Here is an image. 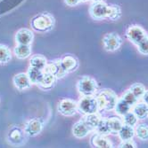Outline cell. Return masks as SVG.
Wrapping results in <instances>:
<instances>
[{"mask_svg": "<svg viewBox=\"0 0 148 148\" xmlns=\"http://www.w3.org/2000/svg\"><path fill=\"white\" fill-rule=\"evenodd\" d=\"M96 98L97 100L99 110L106 112L114 110L115 105L118 101V97L113 90L105 89L102 90Z\"/></svg>", "mask_w": 148, "mask_h": 148, "instance_id": "cell-2", "label": "cell"}, {"mask_svg": "<svg viewBox=\"0 0 148 148\" xmlns=\"http://www.w3.org/2000/svg\"><path fill=\"white\" fill-rule=\"evenodd\" d=\"M44 73H45L44 70L33 68V66H31L28 69V70H27V75H28L31 84H36V85H38L40 84V82H41Z\"/></svg>", "mask_w": 148, "mask_h": 148, "instance_id": "cell-18", "label": "cell"}, {"mask_svg": "<svg viewBox=\"0 0 148 148\" xmlns=\"http://www.w3.org/2000/svg\"><path fill=\"white\" fill-rule=\"evenodd\" d=\"M44 71L53 74L56 77V79L63 78L67 74H68V73H67V71L64 69L61 60H55V61H53L51 63H47Z\"/></svg>", "mask_w": 148, "mask_h": 148, "instance_id": "cell-12", "label": "cell"}, {"mask_svg": "<svg viewBox=\"0 0 148 148\" xmlns=\"http://www.w3.org/2000/svg\"><path fill=\"white\" fill-rule=\"evenodd\" d=\"M135 135L136 134H135V129H134V127L127 124H123L122 129L118 132V136L122 141L132 139Z\"/></svg>", "mask_w": 148, "mask_h": 148, "instance_id": "cell-20", "label": "cell"}, {"mask_svg": "<svg viewBox=\"0 0 148 148\" xmlns=\"http://www.w3.org/2000/svg\"><path fill=\"white\" fill-rule=\"evenodd\" d=\"M56 80V77L53 74L48 73V72H45L44 75H43V78L41 80V82H40V84L38 86H39L40 88H42L44 90L51 89L54 86V84H55Z\"/></svg>", "mask_w": 148, "mask_h": 148, "instance_id": "cell-23", "label": "cell"}, {"mask_svg": "<svg viewBox=\"0 0 148 148\" xmlns=\"http://www.w3.org/2000/svg\"><path fill=\"white\" fill-rule=\"evenodd\" d=\"M34 39L33 32L29 29H21L17 31L15 40L17 44L21 45H31Z\"/></svg>", "mask_w": 148, "mask_h": 148, "instance_id": "cell-14", "label": "cell"}, {"mask_svg": "<svg viewBox=\"0 0 148 148\" xmlns=\"http://www.w3.org/2000/svg\"><path fill=\"white\" fill-rule=\"evenodd\" d=\"M31 45H21L17 44V45L13 49V53L19 60H25L31 55Z\"/></svg>", "mask_w": 148, "mask_h": 148, "instance_id": "cell-17", "label": "cell"}, {"mask_svg": "<svg viewBox=\"0 0 148 148\" xmlns=\"http://www.w3.org/2000/svg\"><path fill=\"white\" fill-rule=\"evenodd\" d=\"M62 65L67 73H72L78 69L79 68V61L78 60L72 55H66L63 59H61Z\"/></svg>", "mask_w": 148, "mask_h": 148, "instance_id": "cell-16", "label": "cell"}, {"mask_svg": "<svg viewBox=\"0 0 148 148\" xmlns=\"http://www.w3.org/2000/svg\"><path fill=\"white\" fill-rule=\"evenodd\" d=\"M77 89L82 96H95L98 90V85L93 77L85 75L78 81Z\"/></svg>", "mask_w": 148, "mask_h": 148, "instance_id": "cell-3", "label": "cell"}, {"mask_svg": "<svg viewBox=\"0 0 148 148\" xmlns=\"http://www.w3.org/2000/svg\"><path fill=\"white\" fill-rule=\"evenodd\" d=\"M13 83L19 90H25L31 87L32 84L27 73H19L13 78Z\"/></svg>", "mask_w": 148, "mask_h": 148, "instance_id": "cell-13", "label": "cell"}, {"mask_svg": "<svg viewBox=\"0 0 148 148\" xmlns=\"http://www.w3.org/2000/svg\"><path fill=\"white\" fill-rule=\"evenodd\" d=\"M138 51L143 55H148V36H145L142 41L137 45Z\"/></svg>", "mask_w": 148, "mask_h": 148, "instance_id": "cell-33", "label": "cell"}, {"mask_svg": "<svg viewBox=\"0 0 148 148\" xmlns=\"http://www.w3.org/2000/svg\"><path fill=\"white\" fill-rule=\"evenodd\" d=\"M33 30L38 32H47L53 29L55 25V18L49 12H43L35 16L31 22Z\"/></svg>", "mask_w": 148, "mask_h": 148, "instance_id": "cell-1", "label": "cell"}, {"mask_svg": "<svg viewBox=\"0 0 148 148\" xmlns=\"http://www.w3.org/2000/svg\"><path fill=\"white\" fill-rule=\"evenodd\" d=\"M103 45L105 51L113 52L119 50L122 45V39L117 33H107L103 38Z\"/></svg>", "mask_w": 148, "mask_h": 148, "instance_id": "cell-5", "label": "cell"}, {"mask_svg": "<svg viewBox=\"0 0 148 148\" xmlns=\"http://www.w3.org/2000/svg\"><path fill=\"white\" fill-rule=\"evenodd\" d=\"M90 142L94 147H97V148H111V147H113L112 142L104 135H101L99 133H96L95 135L91 138Z\"/></svg>", "mask_w": 148, "mask_h": 148, "instance_id": "cell-15", "label": "cell"}, {"mask_svg": "<svg viewBox=\"0 0 148 148\" xmlns=\"http://www.w3.org/2000/svg\"><path fill=\"white\" fill-rule=\"evenodd\" d=\"M108 122H109L111 134L118 135V132L124 124L123 120L120 119V117H112V118H108Z\"/></svg>", "mask_w": 148, "mask_h": 148, "instance_id": "cell-24", "label": "cell"}, {"mask_svg": "<svg viewBox=\"0 0 148 148\" xmlns=\"http://www.w3.org/2000/svg\"><path fill=\"white\" fill-rule=\"evenodd\" d=\"M120 148H136L137 147V145L136 143L134 142L132 139H129V140H122L120 142V144L119 145Z\"/></svg>", "mask_w": 148, "mask_h": 148, "instance_id": "cell-34", "label": "cell"}, {"mask_svg": "<svg viewBox=\"0 0 148 148\" xmlns=\"http://www.w3.org/2000/svg\"><path fill=\"white\" fill-rule=\"evenodd\" d=\"M126 36L132 44L138 45L145 36H147V34L141 26L132 25L127 29Z\"/></svg>", "mask_w": 148, "mask_h": 148, "instance_id": "cell-8", "label": "cell"}, {"mask_svg": "<svg viewBox=\"0 0 148 148\" xmlns=\"http://www.w3.org/2000/svg\"><path fill=\"white\" fill-rule=\"evenodd\" d=\"M96 131L97 133H99L101 135H104V136L111 134L108 118H103V117L101 118L97 127L96 128Z\"/></svg>", "mask_w": 148, "mask_h": 148, "instance_id": "cell-27", "label": "cell"}, {"mask_svg": "<svg viewBox=\"0 0 148 148\" xmlns=\"http://www.w3.org/2000/svg\"><path fill=\"white\" fill-rule=\"evenodd\" d=\"M92 131L93 130L88 125L84 119L78 121L72 127V134L77 138H84L88 136V134Z\"/></svg>", "mask_w": 148, "mask_h": 148, "instance_id": "cell-10", "label": "cell"}, {"mask_svg": "<svg viewBox=\"0 0 148 148\" xmlns=\"http://www.w3.org/2000/svg\"><path fill=\"white\" fill-rule=\"evenodd\" d=\"M44 127V123L41 119L33 118L29 120L24 125V132L29 137H36L41 133Z\"/></svg>", "mask_w": 148, "mask_h": 148, "instance_id": "cell-9", "label": "cell"}, {"mask_svg": "<svg viewBox=\"0 0 148 148\" xmlns=\"http://www.w3.org/2000/svg\"><path fill=\"white\" fill-rule=\"evenodd\" d=\"M122 17V9L117 5H109V12L107 19H110L112 21H117Z\"/></svg>", "mask_w": 148, "mask_h": 148, "instance_id": "cell-29", "label": "cell"}, {"mask_svg": "<svg viewBox=\"0 0 148 148\" xmlns=\"http://www.w3.org/2000/svg\"><path fill=\"white\" fill-rule=\"evenodd\" d=\"M101 116L98 114V113H95V114H87L84 116V121L88 123V125L94 130H96V128L97 127L100 120H101Z\"/></svg>", "mask_w": 148, "mask_h": 148, "instance_id": "cell-26", "label": "cell"}, {"mask_svg": "<svg viewBox=\"0 0 148 148\" xmlns=\"http://www.w3.org/2000/svg\"><path fill=\"white\" fill-rule=\"evenodd\" d=\"M122 120H123V123L124 124L132 126V127H135L138 122V119L136 116V114H134L132 111H129V113H127L125 115L122 116Z\"/></svg>", "mask_w": 148, "mask_h": 148, "instance_id": "cell-31", "label": "cell"}, {"mask_svg": "<svg viewBox=\"0 0 148 148\" xmlns=\"http://www.w3.org/2000/svg\"><path fill=\"white\" fill-rule=\"evenodd\" d=\"M129 90L135 95V97L139 100L140 99H142L144 93L145 91V87L142 84H139V83H137V84H134L130 86L129 88Z\"/></svg>", "mask_w": 148, "mask_h": 148, "instance_id": "cell-30", "label": "cell"}, {"mask_svg": "<svg viewBox=\"0 0 148 148\" xmlns=\"http://www.w3.org/2000/svg\"><path fill=\"white\" fill-rule=\"evenodd\" d=\"M132 112L136 114L138 120H145L148 117V105L145 102H138L132 107Z\"/></svg>", "mask_w": 148, "mask_h": 148, "instance_id": "cell-19", "label": "cell"}, {"mask_svg": "<svg viewBox=\"0 0 148 148\" xmlns=\"http://www.w3.org/2000/svg\"><path fill=\"white\" fill-rule=\"evenodd\" d=\"M64 3L69 6H75L79 3V0H64Z\"/></svg>", "mask_w": 148, "mask_h": 148, "instance_id": "cell-35", "label": "cell"}, {"mask_svg": "<svg viewBox=\"0 0 148 148\" xmlns=\"http://www.w3.org/2000/svg\"><path fill=\"white\" fill-rule=\"evenodd\" d=\"M142 99H143V101H144L145 104L148 105V90H145V91L144 95H143V97H142Z\"/></svg>", "mask_w": 148, "mask_h": 148, "instance_id": "cell-36", "label": "cell"}, {"mask_svg": "<svg viewBox=\"0 0 148 148\" xmlns=\"http://www.w3.org/2000/svg\"><path fill=\"white\" fill-rule=\"evenodd\" d=\"M91 1H93V3H94V2H103L104 0H91Z\"/></svg>", "mask_w": 148, "mask_h": 148, "instance_id": "cell-37", "label": "cell"}, {"mask_svg": "<svg viewBox=\"0 0 148 148\" xmlns=\"http://www.w3.org/2000/svg\"><path fill=\"white\" fill-rule=\"evenodd\" d=\"M47 65V60L45 56L40 55V54H36L31 56L30 59V66H33L36 69H39L44 70Z\"/></svg>", "mask_w": 148, "mask_h": 148, "instance_id": "cell-22", "label": "cell"}, {"mask_svg": "<svg viewBox=\"0 0 148 148\" xmlns=\"http://www.w3.org/2000/svg\"><path fill=\"white\" fill-rule=\"evenodd\" d=\"M109 12V5L103 2H94L89 8V14L94 20L107 19Z\"/></svg>", "mask_w": 148, "mask_h": 148, "instance_id": "cell-6", "label": "cell"}, {"mask_svg": "<svg viewBox=\"0 0 148 148\" xmlns=\"http://www.w3.org/2000/svg\"><path fill=\"white\" fill-rule=\"evenodd\" d=\"M131 109H132V106L129 104H128L125 100H123L122 98L118 99V101L115 105V107H114L115 113L120 117H122L127 113L131 111Z\"/></svg>", "mask_w": 148, "mask_h": 148, "instance_id": "cell-21", "label": "cell"}, {"mask_svg": "<svg viewBox=\"0 0 148 148\" xmlns=\"http://www.w3.org/2000/svg\"><path fill=\"white\" fill-rule=\"evenodd\" d=\"M122 99L123 100H125L128 104H129L132 107L135 106L138 102V99L135 97V95L129 90H127L124 94H123V96L122 97Z\"/></svg>", "mask_w": 148, "mask_h": 148, "instance_id": "cell-32", "label": "cell"}, {"mask_svg": "<svg viewBox=\"0 0 148 148\" xmlns=\"http://www.w3.org/2000/svg\"><path fill=\"white\" fill-rule=\"evenodd\" d=\"M89 0H79V2H82V3H85V2H88Z\"/></svg>", "mask_w": 148, "mask_h": 148, "instance_id": "cell-38", "label": "cell"}, {"mask_svg": "<svg viewBox=\"0 0 148 148\" xmlns=\"http://www.w3.org/2000/svg\"><path fill=\"white\" fill-rule=\"evenodd\" d=\"M57 110L63 116H73L78 112V103L71 99H63L58 104Z\"/></svg>", "mask_w": 148, "mask_h": 148, "instance_id": "cell-7", "label": "cell"}, {"mask_svg": "<svg viewBox=\"0 0 148 148\" xmlns=\"http://www.w3.org/2000/svg\"><path fill=\"white\" fill-rule=\"evenodd\" d=\"M135 134L142 141L148 140V125L145 123L138 125L137 128L135 129Z\"/></svg>", "mask_w": 148, "mask_h": 148, "instance_id": "cell-28", "label": "cell"}, {"mask_svg": "<svg viewBox=\"0 0 148 148\" xmlns=\"http://www.w3.org/2000/svg\"><path fill=\"white\" fill-rule=\"evenodd\" d=\"M26 133L19 127H13L7 136L8 142L13 145H21L23 144Z\"/></svg>", "mask_w": 148, "mask_h": 148, "instance_id": "cell-11", "label": "cell"}, {"mask_svg": "<svg viewBox=\"0 0 148 148\" xmlns=\"http://www.w3.org/2000/svg\"><path fill=\"white\" fill-rule=\"evenodd\" d=\"M12 60L11 50L7 45L0 44V65H6Z\"/></svg>", "mask_w": 148, "mask_h": 148, "instance_id": "cell-25", "label": "cell"}, {"mask_svg": "<svg viewBox=\"0 0 148 148\" xmlns=\"http://www.w3.org/2000/svg\"><path fill=\"white\" fill-rule=\"evenodd\" d=\"M78 111L83 115L97 113L99 109L97 98L95 96H83L78 102Z\"/></svg>", "mask_w": 148, "mask_h": 148, "instance_id": "cell-4", "label": "cell"}]
</instances>
